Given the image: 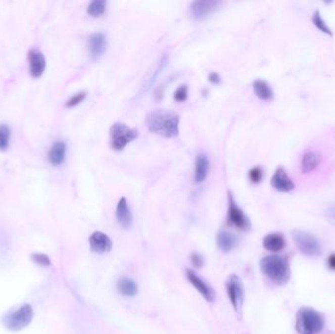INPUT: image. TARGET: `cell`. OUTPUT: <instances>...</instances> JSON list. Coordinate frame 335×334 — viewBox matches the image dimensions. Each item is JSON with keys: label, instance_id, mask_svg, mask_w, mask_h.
<instances>
[{"label": "cell", "instance_id": "21", "mask_svg": "<svg viewBox=\"0 0 335 334\" xmlns=\"http://www.w3.org/2000/svg\"><path fill=\"white\" fill-rule=\"evenodd\" d=\"M217 244H218V247L223 252L226 253V252H229L230 250H232V248L234 247L235 238L231 233L223 230V231H220L217 235Z\"/></svg>", "mask_w": 335, "mask_h": 334}, {"label": "cell", "instance_id": "20", "mask_svg": "<svg viewBox=\"0 0 335 334\" xmlns=\"http://www.w3.org/2000/svg\"><path fill=\"white\" fill-rule=\"evenodd\" d=\"M117 288H118V291H119L123 296H126V297H132V296H134V295L137 293V291H138V288H137L136 283H135L132 279L128 278V277H123V278H121V279L118 281Z\"/></svg>", "mask_w": 335, "mask_h": 334}, {"label": "cell", "instance_id": "12", "mask_svg": "<svg viewBox=\"0 0 335 334\" xmlns=\"http://www.w3.org/2000/svg\"><path fill=\"white\" fill-rule=\"evenodd\" d=\"M271 186L280 192H289L294 189V183L283 168H278L272 175Z\"/></svg>", "mask_w": 335, "mask_h": 334}, {"label": "cell", "instance_id": "28", "mask_svg": "<svg viewBox=\"0 0 335 334\" xmlns=\"http://www.w3.org/2000/svg\"><path fill=\"white\" fill-rule=\"evenodd\" d=\"M249 178L252 182L254 183H258L262 180L263 178V171L260 167H255L253 169L250 170L249 172Z\"/></svg>", "mask_w": 335, "mask_h": 334}, {"label": "cell", "instance_id": "19", "mask_svg": "<svg viewBox=\"0 0 335 334\" xmlns=\"http://www.w3.org/2000/svg\"><path fill=\"white\" fill-rule=\"evenodd\" d=\"M209 160L205 154H200L197 156L195 166V180L197 182H202L208 174Z\"/></svg>", "mask_w": 335, "mask_h": 334}, {"label": "cell", "instance_id": "23", "mask_svg": "<svg viewBox=\"0 0 335 334\" xmlns=\"http://www.w3.org/2000/svg\"><path fill=\"white\" fill-rule=\"evenodd\" d=\"M106 9L105 0H94L91 1L87 7V13L92 17H99L104 14Z\"/></svg>", "mask_w": 335, "mask_h": 334}, {"label": "cell", "instance_id": "27", "mask_svg": "<svg viewBox=\"0 0 335 334\" xmlns=\"http://www.w3.org/2000/svg\"><path fill=\"white\" fill-rule=\"evenodd\" d=\"M86 96V92L85 91H80L79 93L75 94L74 96H72L66 103V106L67 107H73V106H76L78 104H80V102L85 98Z\"/></svg>", "mask_w": 335, "mask_h": 334}, {"label": "cell", "instance_id": "14", "mask_svg": "<svg viewBox=\"0 0 335 334\" xmlns=\"http://www.w3.org/2000/svg\"><path fill=\"white\" fill-rule=\"evenodd\" d=\"M88 47L90 55L93 59H97L103 55L107 47L106 35L101 32H96L88 38Z\"/></svg>", "mask_w": 335, "mask_h": 334}, {"label": "cell", "instance_id": "30", "mask_svg": "<svg viewBox=\"0 0 335 334\" xmlns=\"http://www.w3.org/2000/svg\"><path fill=\"white\" fill-rule=\"evenodd\" d=\"M192 264L196 267V268H200L202 267L204 260L202 258V256L199 254H192Z\"/></svg>", "mask_w": 335, "mask_h": 334}, {"label": "cell", "instance_id": "2", "mask_svg": "<svg viewBox=\"0 0 335 334\" xmlns=\"http://www.w3.org/2000/svg\"><path fill=\"white\" fill-rule=\"evenodd\" d=\"M261 271L276 284L283 285L290 279V267L288 261L280 256L271 255L261 260Z\"/></svg>", "mask_w": 335, "mask_h": 334}, {"label": "cell", "instance_id": "18", "mask_svg": "<svg viewBox=\"0 0 335 334\" xmlns=\"http://www.w3.org/2000/svg\"><path fill=\"white\" fill-rule=\"evenodd\" d=\"M319 161H320V156H319V153H317L315 151L307 152L301 161L302 172L304 174L311 173L318 167Z\"/></svg>", "mask_w": 335, "mask_h": 334}, {"label": "cell", "instance_id": "4", "mask_svg": "<svg viewBox=\"0 0 335 334\" xmlns=\"http://www.w3.org/2000/svg\"><path fill=\"white\" fill-rule=\"evenodd\" d=\"M33 315L32 306L25 304L17 309L16 311L8 313L2 319V322L8 330L17 332L23 330L31 324Z\"/></svg>", "mask_w": 335, "mask_h": 334}, {"label": "cell", "instance_id": "7", "mask_svg": "<svg viewBox=\"0 0 335 334\" xmlns=\"http://www.w3.org/2000/svg\"><path fill=\"white\" fill-rule=\"evenodd\" d=\"M227 222L229 224L235 226L241 230H248L251 226V223L247 216L243 213L236 202L234 201L232 195H228V211H227Z\"/></svg>", "mask_w": 335, "mask_h": 334}, {"label": "cell", "instance_id": "24", "mask_svg": "<svg viewBox=\"0 0 335 334\" xmlns=\"http://www.w3.org/2000/svg\"><path fill=\"white\" fill-rule=\"evenodd\" d=\"M11 137V129L8 125H0V150L4 151L8 148Z\"/></svg>", "mask_w": 335, "mask_h": 334}, {"label": "cell", "instance_id": "15", "mask_svg": "<svg viewBox=\"0 0 335 334\" xmlns=\"http://www.w3.org/2000/svg\"><path fill=\"white\" fill-rule=\"evenodd\" d=\"M116 217H117L118 223H120V225L123 228L128 229L130 227V225L132 223V215H131V212L129 210V207H128V202H127L125 197L121 198L118 205H117Z\"/></svg>", "mask_w": 335, "mask_h": 334}, {"label": "cell", "instance_id": "13", "mask_svg": "<svg viewBox=\"0 0 335 334\" xmlns=\"http://www.w3.org/2000/svg\"><path fill=\"white\" fill-rule=\"evenodd\" d=\"M29 63H30V73L33 78H39L46 66V61L44 55L37 49H32L29 52Z\"/></svg>", "mask_w": 335, "mask_h": 334}, {"label": "cell", "instance_id": "31", "mask_svg": "<svg viewBox=\"0 0 335 334\" xmlns=\"http://www.w3.org/2000/svg\"><path fill=\"white\" fill-rule=\"evenodd\" d=\"M327 267L331 271H335V253L329 255V257L327 258Z\"/></svg>", "mask_w": 335, "mask_h": 334}, {"label": "cell", "instance_id": "10", "mask_svg": "<svg viewBox=\"0 0 335 334\" xmlns=\"http://www.w3.org/2000/svg\"><path fill=\"white\" fill-rule=\"evenodd\" d=\"M89 245L91 251L96 254L108 253L113 247V243L109 236L100 231H95L90 235Z\"/></svg>", "mask_w": 335, "mask_h": 334}, {"label": "cell", "instance_id": "22", "mask_svg": "<svg viewBox=\"0 0 335 334\" xmlns=\"http://www.w3.org/2000/svg\"><path fill=\"white\" fill-rule=\"evenodd\" d=\"M253 89L256 96L262 100H271L273 96L271 86L265 80H255L253 83Z\"/></svg>", "mask_w": 335, "mask_h": 334}, {"label": "cell", "instance_id": "26", "mask_svg": "<svg viewBox=\"0 0 335 334\" xmlns=\"http://www.w3.org/2000/svg\"><path fill=\"white\" fill-rule=\"evenodd\" d=\"M32 262L40 267H48L51 265V261L46 254L42 253H33L31 256Z\"/></svg>", "mask_w": 335, "mask_h": 334}, {"label": "cell", "instance_id": "16", "mask_svg": "<svg viewBox=\"0 0 335 334\" xmlns=\"http://www.w3.org/2000/svg\"><path fill=\"white\" fill-rule=\"evenodd\" d=\"M285 238L281 233L273 232L270 233L263 240V245L265 249L271 252H278L284 249L285 247Z\"/></svg>", "mask_w": 335, "mask_h": 334}, {"label": "cell", "instance_id": "5", "mask_svg": "<svg viewBox=\"0 0 335 334\" xmlns=\"http://www.w3.org/2000/svg\"><path fill=\"white\" fill-rule=\"evenodd\" d=\"M138 136V131L123 123H116L110 128V144L113 149L123 150L127 144Z\"/></svg>", "mask_w": 335, "mask_h": 334}, {"label": "cell", "instance_id": "9", "mask_svg": "<svg viewBox=\"0 0 335 334\" xmlns=\"http://www.w3.org/2000/svg\"><path fill=\"white\" fill-rule=\"evenodd\" d=\"M220 1L217 0H197L192 2L190 12L193 18L202 19L214 12L220 5Z\"/></svg>", "mask_w": 335, "mask_h": 334}, {"label": "cell", "instance_id": "33", "mask_svg": "<svg viewBox=\"0 0 335 334\" xmlns=\"http://www.w3.org/2000/svg\"><path fill=\"white\" fill-rule=\"evenodd\" d=\"M326 215H327L329 218H331V219L335 220V204L331 205L330 207H328V209L326 210Z\"/></svg>", "mask_w": 335, "mask_h": 334}, {"label": "cell", "instance_id": "17", "mask_svg": "<svg viewBox=\"0 0 335 334\" xmlns=\"http://www.w3.org/2000/svg\"><path fill=\"white\" fill-rule=\"evenodd\" d=\"M66 157V144L63 141H57L53 144L48 153L49 162L53 166H59L64 162Z\"/></svg>", "mask_w": 335, "mask_h": 334}, {"label": "cell", "instance_id": "11", "mask_svg": "<svg viewBox=\"0 0 335 334\" xmlns=\"http://www.w3.org/2000/svg\"><path fill=\"white\" fill-rule=\"evenodd\" d=\"M186 276L189 282L192 283L193 287L207 300L209 302H212L215 298V293L213 289L208 285L200 276H198L194 271L190 270H186Z\"/></svg>", "mask_w": 335, "mask_h": 334}, {"label": "cell", "instance_id": "29", "mask_svg": "<svg viewBox=\"0 0 335 334\" xmlns=\"http://www.w3.org/2000/svg\"><path fill=\"white\" fill-rule=\"evenodd\" d=\"M187 98V86L184 85H180L176 91H175V99L178 102L184 101Z\"/></svg>", "mask_w": 335, "mask_h": 334}, {"label": "cell", "instance_id": "8", "mask_svg": "<svg viewBox=\"0 0 335 334\" xmlns=\"http://www.w3.org/2000/svg\"><path fill=\"white\" fill-rule=\"evenodd\" d=\"M225 288H226L227 297L231 303L232 307L234 308L235 311H238L244 299V290L240 277L234 274L229 276V278L226 281Z\"/></svg>", "mask_w": 335, "mask_h": 334}, {"label": "cell", "instance_id": "32", "mask_svg": "<svg viewBox=\"0 0 335 334\" xmlns=\"http://www.w3.org/2000/svg\"><path fill=\"white\" fill-rule=\"evenodd\" d=\"M209 80L214 83H219L221 81V78L218 73H211L209 76Z\"/></svg>", "mask_w": 335, "mask_h": 334}, {"label": "cell", "instance_id": "1", "mask_svg": "<svg viewBox=\"0 0 335 334\" xmlns=\"http://www.w3.org/2000/svg\"><path fill=\"white\" fill-rule=\"evenodd\" d=\"M179 117L176 112L168 109H157L146 117L148 128L165 137H174L178 134Z\"/></svg>", "mask_w": 335, "mask_h": 334}, {"label": "cell", "instance_id": "25", "mask_svg": "<svg viewBox=\"0 0 335 334\" xmlns=\"http://www.w3.org/2000/svg\"><path fill=\"white\" fill-rule=\"evenodd\" d=\"M312 20H313L314 25L319 29L320 32H324V33L329 34V35H332L331 30L328 28V26L325 24V22H324L323 19L321 18V15H320L319 11L317 10V11L314 13Z\"/></svg>", "mask_w": 335, "mask_h": 334}, {"label": "cell", "instance_id": "3", "mask_svg": "<svg viewBox=\"0 0 335 334\" xmlns=\"http://www.w3.org/2000/svg\"><path fill=\"white\" fill-rule=\"evenodd\" d=\"M325 324L322 314L313 308H301L296 315V330L300 334H317Z\"/></svg>", "mask_w": 335, "mask_h": 334}, {"label": "cell", "instance_id": "6", "mask_svg": "<svg viewBox=\"0 0 335 334\" xmlns=\"http://www.w3.org/2000/svg\"><path fill=\"white\" fill-rule=\"evenodd\" d=\"M291 235L296 247L304 255L316 257L321 253V245L313 234L302 230H293Z\"/></svg>", "mask_w": 335, "mask_h": 334}]
</instances>
